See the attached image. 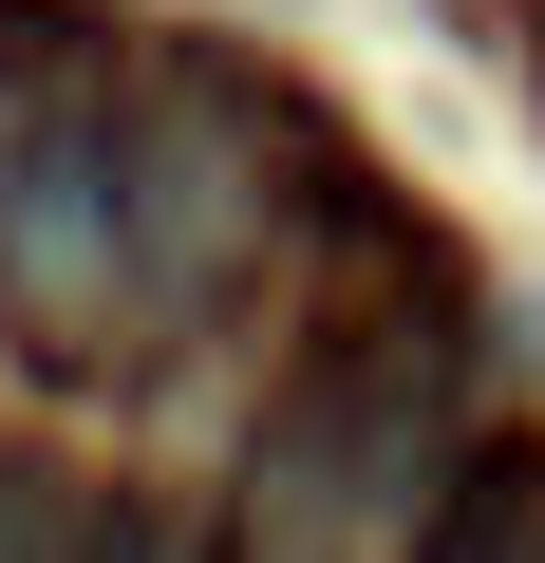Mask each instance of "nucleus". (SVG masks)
<instances>
[{"label": "nucleus", "instance_id": "20e7f679", "mask_svg": "<svg viewBox=\"0 0 545 563\" xmlns=\"http://www.w3.org/2000/svg\"><path fill=\"white\" fill-rule=\"evenodd\" d=\"M470 526H489V563H545V470H489Z\"/></svg>", "mask_w": 545, "mask_h": 563}, {"label": "nucleus", "instance_id": "f03ea898", "mask_svg": "<svg viewBox=\"0 0 545 563\" xmlns=\"http://www.w3.org/2000/svg\"><path fill=\"white\" fill-rule=\"evenodd\" d=\"M132 244H113V57L76 20H0V320H113Z\"/></svg>", "mask_w": 545, "mask_h": 563}, {"label": "nucleus", "instance_id": "f257e3e1", "mask_svg": "<svg viewBox=\"0 0 545 563\" xmlns=\"http://www.w3.org/2000/svg\"><path fill=\"white\" fill-rule=\"evenodd\" d=\"M283 188H320V169H302V132H283L263 76L113 57V244H132V301H170V320L244 301L263 244H283Z\"/></svg>", "mask_w": 545, "mask_h": 563}, {"label": "nucleus", "instance_id": "7ed1b4c3", "mask_svg": "<svg viewBox=\"0 0 545 563\" xmlns=\"http://www.w3.org/2000/svg\"><path fill=\"white\" fill-rule=\"evenodd\" d=\"M95 563H244L226 488H95Z\"/></svg>", "mask_w": 545, "mask_h": 563}]
</instances>
